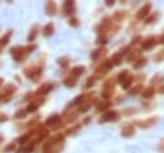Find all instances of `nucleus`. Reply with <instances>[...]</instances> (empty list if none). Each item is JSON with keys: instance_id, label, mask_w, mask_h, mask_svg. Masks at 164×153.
I'll use <instances>...</instances> for the list:
<instances>
[{"instance_id": "obj_1", "label": "nucleus", "mask_w": 164, "mask_h": 153, "mask_svg": "<svg viewBox=\"0 0 164 153\" xmlns=\"http://www.w3.org/2000/svg\"><path fill=\"white\" fill-rule=\"evenodd\" d=\"M158 121H159V117H158V116H154V117H149V118H146V120H142V121H137L136 124L139 125V126L141 127V129H148V127L154 126Z\"/></svg>"}, {"instance_id": "obj_2", "label": "nucleus", "mask_w": 164, "mask_h": 153, "mask_svg": "<svg viewBox=\"0 0 164 153\" xmlns=\"http://www.w3.org/2000/svg\"><path fill=\"white\" fill-rule=\"evenodd\" d=\"M117 120H119V113L117 111H109L103 114L99 122L101 124V122H105V121H117Z\"/></svg>"}, {"instance_id": "obj_3", "label": "nucleus", "mask_w": 164, "mask_h": 153, "mask_svg": "<svg viewBox=\"0 0 164 153\" xmlns=\"http://www.w3.org/2000/svg\"><path fill=\"white\" fill-rule=\"evenodd\" d=\"M150 10H151V3H146L144 7L140 8L139 12L136 13V18L137 19H142V18H146L148 14L150 13Z\"/></svg>"}, {"instance_id": "obj_4", "label": "nucleus", "mask_w": 164, "mask_h": 153, "mask_svg": "<svg viewBox=\"0 0 164 153\" xmlns=\"http://www.w3.org/2000/svg\"><path fill=\"white\" fill-rule=\"evenodd\" d=\"M155 44H157V39H155V37H148V39L141 41V46H142V49L144 50L153 49L155 46Z\"/></svg>"}, {"instance_id": "obj_5", "label": "nucleus", "mask_w": 164, "mask_h": 153, "mask_svg": "<svg viewBox=\"0 0 164 153\" xmlns=\"http://www.w3.org/2000/svg\"><path fill=\"white\" fill-rule=\"evenodd\" d=\"M112 25H113V23H112V19L110 18H105L101 22L100 27H99V33H100V35H104L105 32H108L112 28Z\"/></svg>"}, {"instance_id": "obj_6", "label": "nucleus", "mask_w": 164, "mask_h": 153, "mask_svg": "<svg viewBox=\"0 0 164 153\" xmlns=\"http://www.w3.org/2000/svg\"><path fill=\"white\" fill-rule=\"evenodd\" d=\"M135 134V126L132 124H126L122 127V135L124 138H129Z\"/></svg>"}, {"instance_id": "obj_7", "label": "nucleus", "mask_w": 164, "mask_h": 153, "mask_svg": "<svg viewBox=\"0 0 164 153\" xmlns=\"http://www.w3.org/2000/svg\"><path fill=\"white\" fill-rule=\"evenodd\" d=\"M46 13L50 14V16H54L55 13H57V4H55L54 1H49L46 3Z\"/></svg>"}, {"instance_id": "obj_8", "label": "nucleus", "mask_w": 164, "mask_h": 153, "mask_svg": "<svg viewBox=\"0 0 164 153\" xmlns=\"http://www.w3.org/2000/svg\"><path fill=\"white\" fill-rule=\"evenodd\" d=\"M141 56V52L140 50H133V52H129L128 57H127V62L128 63H133L137 61V58Z\"/></svg>"}, {"instance_id": "obj_9", "label": "nucleus", "mask_w": 164, "mask_h": 153, "mask_svg": "<svg viewBox=\"0 0 164 153\" xmlns=\"http://www.w3.org/2000/svg\"><path fill=\"white\" fill-rule=\"evenodd\" d=\"M154 94H155V89H154L153 86L146 88L145 90H142V93H141L142 98H146V99H150V98H153Z\"/></svg>"}, {"instance_id": "obj_10", "label": "nucleus", "mask_w": 164, "mask_h": 153, "mask_svg": "<svg viewBox=\"0 0 164 153\" xmlns=\"http://www.w3.org/2000/svg\"><path fill=\"white\" fill-rule=\"evenodd\" d=\"M105 53H106V49H105V48H100V49L94 50V52L91 53V59H94V61H96V59H99L101 56H104Z\"/></svg>"}, {"instance_id": "obj_11", "label": "nucleus", "mask_w": 164, "mask_h": 153, "mask_svg": "<svg viewBox=\"0 0 164 153\" xmlns=\"http://www.w3.org/2000/svg\"><path fill=\"white\" fill-rule=\"evenodd\" d=\"M83 72H85V67L83 66H77V67H75V68H72L71 74H72L73 77H78V76H81Z\"/></svg>"}, {"instance_id": "obj_12", "label": "nucleus", "mask_w": 164, "mask_h": 153, "mask_svg": "<svg viewBox=\"0 0 164 153\" xmlns=\"http://www.w3.org/2000/svg\"><path fill=\"white\" fill-rule=\"evenodd\" d=\"M113 91H114V88H104V90L101 93V97L108 100L112 98V95H113Z\"/></svg>"}, {"instance_id": "obj_13", "label": "nucleus", "mask_w": 164, "mask_h": 153, "mask_svg": "<svg viewBox=\"0 0 164 153\" xmlns=\"http://www.w3.org/2000/svg\"><path fill=\"white\" fill-rule=\"evenodd\" d=\"M59 121H60V116H59V114H53V116H51V117L47 118L46 125H49V126H50V125H53V126H55V125H57Z\"/></svg>"}, {"instance_id": "obj_14", "label": "nucleus", "mask_w": 164, "mask_h": 153, "mask_svg": "<svg viewBox=\"0 0 164 153\" xmlns=\"http://www.w3.org/2000/svg\"><path fill=\"white\" fill-rule=\"evenodd\" d=\"M146 62H148V58H145V57L137 59V62L135 63V65H133V68H135V70H140V68H142V67L146 65Z\"/></svg>"}, {"instance_id": "obj_15", "label": "nucleus", "mask_w": 164, "mask_h": 153, "mask_svg": "<svg viewBox=\"0 0 164 153\" xmlns=\"http://www.w3.org/2000/svg\"><path fill=\"white\" fill-rule=\"evenodd\" d=\"M73 8H75V3L73 1H66V4H64V12H66V14H72Z\"/></svg>"}, {"instance_id": "obj_16", "label": "nucleus", "mask_w": 164, "mask_h": 153, "mask_svg": "<svg viewBox=\"0 0 164 153\" xmlns=\"http://www.w3.org/2000/svg\"><path fill=\"white\" fill-rule=\"evenodd\" d=\"M51 88H53V86H51L50 84H44L40 89H38V94H41V95L47 94V93H49V91L51 90Z\"/></svg>"}, {"instance_id": "obj_17", "label": "nucleus", "mask_w": 164, "mask_h": 153, "mask_svg": "<svg viewBox=\"0 0 164 153\" xmlns=\"http://www.w3.org/2000/svg\"><path fill=\"white\" fill-rule=\"evenodd\" d=\"M132 82H133V76H128V77L122 82V88L124 89V90H127V89L131 88Z\"/></svg>"}, {"instance_id": "obj_18", "label": "nucleus", "mask_w": 164, "mask_h": 153, "mask_svg": "<svg viewBox=\"0 0 164 153\" xmlns=\"http://www.w3.org/2000/svg\"><path fill=\"white\" fill-rule=\"evenodd\" d=\"M128 76H129V75H128V71H127V70H123V71H120L119 74H118L117 80H118L119 82H123L124 80H126V79L128 77Z\"/></svg>"}, {"instance_id": "obj_19", "label": "nucleus", "mask_w": 164, "mask_h": 153, "mask_svg": "<svg viewBox=\"0 0 164 153\" xmlns=\"http://www.w3.org/2000/svg\"><path fill=\"white\" fill-rule=\"evenodd\" d=\"M126 16L127 13L126 12H115V14H114V19L117 21V22H122V21L126 18Z\"/></svg>"}, {"instance_id": "obj_20", "label": "nucleus", "mask_w": 164, "mask_h": 153, "mask_svg": "<svg viewBox=\"0 0 164 153\" xmlns=\"http://www.w3.org/2000/svg\"><path fill=\"white\" fill-rule=\"evenodd\" d=\"M53 32H54V25H53V23L46 25L45 28H44V35H45V36H50Z\"/></svg>"}, {"instance_id": "obj_21", "label": "nucleus", "mask_w": 164, "mask_h": 153, "mask_svg": "<svg viewBox=\"0 0 164 153\" xmlns=\"http://www.w3.org/2000/svg\"><path fill=\"white\" fill-rule=\"evenodd\" d=\"M110 61H112V63H113V65H117V66H118V65H120V63H122V56H120L119 53H115L114 56L112 57Z\"/></svg>"}, {"instance_id": "obj_22", "label": "nucleus", "mask_w": 164, "mask_h": 153, "mask_svg": "<svg viewBox=\"0 0 164 153\" xmlns=\"http://www.w3.org/2000/svg\"><path fill=\"white\" fill-rule=\"evenodd\" d=\"M77 82V79L73 77V76H69V77H67L64 80V84H66V86H75Z\"/></svg>"}, {"instance_id": "obj_23", "label": "nucleus", "mask_w": 164, "mask_h": 153, "mask_svg": "<svg viewBox=\"0 0 164 153\" xmlns=\"http://www.w3.org/2000/svg\"><path fill=\"white\" fill-rule=\"evenodd\" d=\"M142 90V85L139 84V85H136V86H133L131 90H129V94L131 95H137V94H140V91Z\"/></svg>"}, {"instance_id": "obj_24", "label": "nucleus", "mask_w": 164, "mask_h": 153, "mask_svg": "<svg viewBox=\"0 0 164 153\" xmlns=\"http://www.w3.org/2000/svg\"><path fill=\"white\" fill-rule=\"evenodd\" d=\"M110 107V103L109 102H104V103H99L98 104V111H105L106 108Z\"/></svg>"}, {"instance_id": "obj_25", "label": "nucleus", "mask_w": 164, "mask_h": 153, "mask_svg": "<svg viewBox=\"0 0 164 153\" xmlns=\"http://www.w3.org/2000/svg\"><path fill=\"white\" fill-rule=\"evenodd\" d=\"M158 17H159V13H154L153 16H150V17H148V18H146L145 23H153V22H155Z\"/></svg>"}, {"instance_id": "obj_26", "label": "nucleus", "mask_w": 164, "mask_h": 153, "mask_svg": "<svg viewBox=\"0 0 164 153\" xmlns=\"http://www.w3.org/2000/svg\"><path fill=\"white\" fill-rule=\"evenodd\" d=\"M83 95H78V97H76L75 98V100L72 102V105H77V104H81L82 103V100H83Z\"/></svg>"}, {"instance_id": "obj_27", "label": "nucleus", "mask_w": 164, "mask_h": 153, "mask_svg": "<svg viewBox=\"0 0 164 153\" xmlns=\"http://www.w3.org/2000/svg\"><path fill=\"white\" fill-rule=\"evenodd\" d=\"M142 41V37L140 36V35H137V36H135L132 39V41H131V45H137L139 42H141Z\"/></svg>"}, {"instance_id": "obj_28", "label": "nucleus", "mask_w": 164, "mask_h": 153, "mask_svg": "<svg viewBox=\"0 0 164 153\" xmlns=\"http://www.w3.org/2000/svg\"><path fill=\"white\" fill-rule=\"evenodd\" d=\"M38 108V104H30L27 107V112H35Z\"/></svg>"}, {"instance_id": "obj_29", "label": "nucleus", "mask_w": 164, "mask_h": 153, "mask_svg": "<svg viewBox=\"0 0 164 153\" xmlns=\"http://www.w3.org/2000/svg\"><path fill=\"white\" fill-rule=\"evenodd\" d=\"M69 25L73 26V27H77L80 25V22H78V19H77V18H71L69 19Z\"/></svg>"}, {"instance_id": "obj_30", "label": "nucleus", "mask_w": 164, "mask_h": 153, "mask_svg": "<svg viewBox=\"0 0 164 153\" xmlns=\"http://www.w3.org/2000/svg\"><path fill=\"white\" fill-rule=\"evenodd\" d=\"M9 37H10V32H9V33H7V35L3 37V39H1V41H0V45H5V44H7V41H8V39H9Z\"/></svg>"}, {"instance_id": "obj_31", "label": "nucleus", "mask_w": 164, "mask_h": 153, "mask_svg": "<svg viewBox=\"0 0 164 153\" xmlns=\"http://www.w3.org/2000/svg\"><path fill=\"white\" fill-rule=\"evenodd\" d=\"M94 82H95V77H90V79H87V81H86V88L92 86Z\"/></svg>"}, {"instance_id": "obj_32", "label": "nucleus", "mask_w": 164, "mask_h": 153, "mask_svg": "<svg viewBox=\"0 0 164 153\" xmlns=\"http://www.w3.org/2000/svg\"><path fill=\"white\" fill-rule=\"evenodd\" d=\"M36 35H37V28L35 27V28H33V31H32V33H31V36H28V40L32 41V40L36 37Z\"/></svg>"}, {"instance_id": "obj_33", "label": "nucleus", "mask_w": 164, "mask_h": 153, "mask_svg": "<svg viewBox=\"0 0 164 153\" xmlns=\"http://www.w3.org/2000/svg\"><path fill=\"white\" fill-rule=\"evenodd\" d=\"M59 65H62L63 67H66L68 65V58H60L59 59Z\"/></svg>"}, {"instance_id": "obj_34", "label": "nucleus", "mask_w": 164, "mask_h": 153, "mask_svg": "<svg viewBox=\"0 0 164 153\" xmlns=\"http://www.w3.org/2000/svg\"><path fill=\"white\" fill-rule=\"evenodd\" d=\"M90 107H91V103H87L86 105H83V107H81V108H80V112H86Z\"/></svg>"}, {"instance_id": "obj_35", "label": "nucleus", "mask_w": 164, "mask_h": 153, "mask_svg": "<svg viewBox=\"0 0 164 153\" xmlns=\"http://www.w3.org/2000/svg\"><path fill=\"white\" fill-rule=\"evenodd\" d=\"M80 127H81L80 125H77V126H75V127H72V129H69V130H68V131H67V133H68V134L76 133V131H77V130H78V129H80Z\"/></svg>"}, {"instance_id": "obj_36", "label": "nucleus", "mask_w": 164, "mask_h": 153, "mask_svg": "<svg viewBox=\"0 0 164 153\" xmlns=\"http://www.w3.org/2000/svg\"><path fill=\"white\" fill-rule=\"evenodd\" d=\"M127 53H129V46H126V48H123V50H120L119 52V54L123 57V54H127Z\"/></svg>"}, {"instance_id": "obj_37", "label": "nucleus", "mask_w": 164, "mask_h": 153, "mask_svg": "<svg viewBox=\"0 0 164 153\" xmlns=\"http://www.w3.org/2000/svg\"><path fill=\"white\" fill-rule=\"evenodd\" d=\"M28 139H30V135H26V137H23V138H21V139H19V143H21V144H23V143L27 142Z\"/></svg>"}, {"instance_id": "obj_38", "label": "nucleus", "mask_w": 164, "mask_h": 153, "mask_svg": "<svg viewBox=\"0 0 164 153\" xmlns=\"http://www.w3.org/2000/svg\"><path fill=\"white\" fill-rule=\"evenodd\" d=\"M159 151L164 152V139H162V142L159 143Z\"/></svg>"}, {"instance_id": "obj_39", "label": "nucleus", "mask_w": 164, "mask_h": 153, "mask_svg": "<svg viewBox=\"0 0 164 153\" xmlns=\"http://www.w3.org/2000/svg\"><path fill=\"white\" fill-rule=\"evenodd\" d=\"M157 44H164V35H160V36H159Z\"/></svg>"}, {"instance_id": "obj_40", "label": "nucleus", "mask_w": 164, "mask_h": 153, "mask_svg": "<svg viewBox=\"0 0 164 153\" xmlns=\"http://www.w3.org/2000/svg\"><path fill=\"white\" fill-rule=\"evenodd\" d=\"M158 91H159V93H160V94H164V84H162V85H160V86H159V88H158Z\"/></svg>"}, {"instance_id": "obj_41", "label": "nucleus", "mask_w": 164, "mask_h": 153, "mask_svg": "<svg viewBox=\"0 0 164 153\" xmlns=\"http://www.w3.org/2000/svg\"><path fill=\"white\" fill-rule=\"evenodd\" d=\"M105 4H106L108 7H113V5H114V0H106Z\"/></svg>"}, {"instance_id": "obj_42", "label": "nucleus", "mask_w": 164, "mask_h": 153, "mask_svg": "<svg viewBox=\"0 0 164 153\" xmlns=\"http://www.w3.org/2000/svg\"><path fill=\"white\" fill-rule=\"evenodd\" d=\"M24 116H26V114H24V111H21V112L17 113L16 117H24Z\"/></svg>"}, {"instance_id": "obj_43", "label": "nucleus", "mask_w": 164, "mask_h": 153, "mask_svg": "<svg viewBox=\"0 0 164 153\" xmlns=\"http://www.w3.org/2000/svg\"><path fill=\"white\" fill-rule=\"evenodd\" d=\"M89 121H90V117H87V118H85V121H83V122H85V124H87V122H89Z\"/></svg>"}, {"instance_id": "obj_44", "label": "nucleus", "mask_w": 164, "mask_h": 153, "mask_svg": "<svg viewBox=\"0 0 164 153\" xmlns=\"http://www.w3.org/2000/svg\"><path fill=\"white\" fill-rule=\"evenodd\" d=\"M13 148H14V147H8V148H7V149H5V151H12V149H13Z\"/></svg>"}, {"instance_id": "obj_45", "label": "nucleus", "mask_w": 164, "mask_h": 153, "mask_svg": "<svg viewBox=\"0 0 164 153\" xmlns=\"http://www.w3.org/2000/svg\"><path fill=\"white\" fill-rule=\"evenodd\" d=\"M1 81H3V80H0V82H1Z\"/></svg>"}]
</instances>
